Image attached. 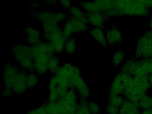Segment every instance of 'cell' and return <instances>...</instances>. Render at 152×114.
<instances>
[{
    "mask_svg": "<svg viewBox=\"0 0 152 114\" xmlns=\"http://www.w3.org/2000/svg\"><path fill=\"white\" fill-rule=\"evenodd\" d=\"M149 9L143 1H114V8L105 14L107 18L121 16H146Z\"/></svg>",
    "mask_w": 152,
    "mask_h": 114,
    "instance_id": "1",
    "label": "cell"
},
{
    "mask_svg": "<svg viewBox=\"0 0 152 114\" xmlns=\"http://www.w3.org/2000/svg\"><path fill=\"white\" fill-rule=\"evenodd\" d=\"M32 46L34 71L39 75H44L48 72L49 61L55 52L50 44L44 40Z\"/></svg>",
    "mask_w": 152,
    "mask_h": 114,
    "instance_id": "2",
    "label": "cell"
},
{
    "mask_svg": "<svg viewBox=\"0 0 152 114\" xmlns=\"http://www.w3.org/2000/svg\"><path fill=\"white\" fill-rule=\"evenodd\" d=\"M12 54L21 70L29 73L34 71L33 46L23 43L16 44L13 47Z\"/></svg>",
    "mask_w": 152,
    "mask_h": 114,
    "instance_id": "3",
    "label": "cell"
},
{
    "mask_svg": "<svg viewBox=\"0 0 152 114\" xmlns=\"http://www.w3.org/2000/svg\"><path fill=\"white\" fill-rule=\"evenodd\" d=\"M70 89L76 91L80 99L88 100L91 97V91L80 74V67L75 66L74 74L70 80Z\"/></svg>",
    "mask_w": 152,
    "mask_h": 114,
    "instance_id": "4",
    "label": "cell"
},
{
    "mask_svg": "<svg viewBox=\"0 0 152 114\" xmlns=\"http://www.w3.org/2000/svg\"><path fill=\"white\" fill-rule=\"evenodd\" d=\"M135 58L138 59L152 58V31L149 30L139 38L135 49Z\"/></svg>",
    "mask_w": 152,
    "mask_h": 114,
    "instance_id": "5",
    "label": "cell"
},
{
    "mask_svg": "<svg viewBox=\"0 0 152 114\" xmlns=\"http://www.w3.org/2000/svg\"><path fill=\"white\" fill-rule=\"evenodd\" d=\"M42 37L43 40L50 44L55 54L59 55L64 52L67 40L64 36L61 26L49 33L42 34Z\"/></svg>",
    "mask_w": 152,
    "mask_h": 114,
    "instance_id": "6",
    "label": "cell"
},
{
    "mask_svg": "<svg viewBox=\"0 0 152 114\" xmlns=\"http://www.w3.org/2000/svg\"><path fill=\"white\" fill-rule=\"evenodd\" d=\"M80 99L75 90L70 89L58 102L61 105L63 114H75Z\"/></svg>",
    "mask_w": 152,
    "mask_h": 114,
    "instance_id": "7",
    "label": "cell"
},
{
    "mask_svg": "<svg viewBox=\"0 0 152 114\" xmlns=\"http://www.w3.org/2000/svg\"><path fill=\"white\" fill-rule=\"evenodd\" d=\"M21 70L18 66L14 65L10 62L6 63L3 69L2 77L4 88L12 90Z\"/></svg>",
    "mask_w": 152,
    "mask_h": 114,
    "instance_id": "8",
    "label": "cell"
},
{
    "mask_svg": "<svg viewBox=\"0 0 152 114\" xmlns=\"http://www.w3.org/2000/svg\"><path fill=\"white\" fill-rule=\"evenodd\" d=\"M108 46L113 47L121 44L123 36L120 28L113 26L108 28L105 33Z\"/></svg>",
    "mask_w": 152,
    "mask_h": 114,
    "instance_id": "9",
    "label": "cell"
},
{
    "mask_svg": "<svg viewBox=\"0 0 152 114\" xmlns=\"http://www.w3.org/2000/svg\"><path fill=\"white\" fill-rule=\"evenodd\" d=\"M26 42L29 45L34 46L41 41L42 33L37 28L27 26L25 28Z\"/></svg>",
    "mask_w": 152,
    "mask_h": 114,
    "instance_id": "10",
    "label": "cell"
},
{
    "mask_svg": "<svg viewBox=\"0 0 152 114\" xmlns=\"http://www.w3.org/2000/svg\"><path fill=\"white\" fill-rule=\"evenodd\" d=\"M27 72L20 70L15 86L12 89L13 93L17 95L22 94L28 89L26 84V76Z\"/></svg>",
    "mask_w": 152,
    "mask_h": 114,
    "instance_id": "11",
    "label": "cell"
},
{
    "mask_svg": "<svg viewBox=\"0 0 152 114\" xmlns=\"http://www.w3.org/2000/svg\"><path fill=\"white\" fill-rule=\"evenodd\" d=\"M124 90L122 74L119 72L115 75L111 84L109 91V97L123 94Z\"/></svg>",
    "mask_w": 152,
    "mask_h": 114,
    "instance_id": "12",
    "label": "cell"
},
{
    "mask_svg": "<svg viewBox=\"0 0 152 114\" xmlns=\"http://www.w3.org/2000/svg\"><path fill=\"white\" fill-rule=\"evenodd\" d=\"M88 24L92 27L103 28L106 20V18L100 12L86 13Z\"/></svg>",
    "mask_w": 152,
    "mask_h": 114,
    "instance_id": "13",
    "label": "cell"
},
{
    "mask_svg": "<svg viewBox=\"0 0 152 114\" xmlns=\"http://www.w3.org/2000/svg\"><path fill=\"white\" fill-rule=\"evenodd\" d=\"M140 60L132 58L128 60L123 64L120 69V72L133 77L138 66Z\"/></svg>",
    "mask_w": 152,
    "mask_h": 114,
    "instance_id": "14",
    "label": "cell"
},
{
    "mask_svg": "<svg viewBox=\"0 0 152 114\" xmlns=\"http://www.w3.org/2000/svg\"><path fill=\"white\" fill-rule=\"evenodd\" d=\"M140 109L138 103H134L124 99L120 107L119 114H141Z\"/></svg>",
    "mask_w": 152,
    "mask_h": 114,
    "instance_id": "15",
    "label": "cell"
},
{
    "mask_svg": "<svg viewBox=\"0 0 152 114\" xmlns=\"http://www.w3.org/2000/svg\"><path fill=\"white\" fill-rule=\"evenodd\" d=\"M89 34L92 38L99 43L102 47L107 48L108 47L106 37L105 33L102 28L92 27L90 28Z\"/></svg>",
    "mask_w": 152,
    "mask_h": 114,
    "instance_id": "16",
    "label": "cell"
},
{
    "mask_svg": "<svg viewBox=\"0 0 152 114\" xmlns=\"http://www.w3.org/2000/svg\"><path fill=\"white\" fill-rule=\"evenodd\" d=\"M68 20L70 21L72 27L74 34L84 33L89 31L90 26L88 23L82 22L74 18L69 17Z\"/></svg>",
    "mask_w": 152,
    "mask_h": 114,
    "instance_id": "17",
    "label": "cell"
},
{
    "mask_svg": "<svg viewBox=\"0 0 152 114\" xmlns=\"http://www.w3.org/2000/svg\"><path fill=\"white\" fill-rule=\"evenodd\" d=\"M69 17L76 19L82 22L88 23L86 13L79 6H72L69 10Z\"/></svg>",
    "mask_w": 152,
    "mask_h": 114,
    "instance_id": "18",
    "label": "cell"
},
{
    "mask_svg": "<svg viewBox=\"0 0 152 114\" xmlns=\"http://www.w3.org/2000/svg\"><path fill=\"white\" fill-rule=\"evenodd\" d=\"M99 12L105 14L114 8V1L99 0L94 1Z\"/></svg>",
    "mask_w": 152,
    "mask_h": 114,
    "instance_id": "19",
    "label": "cell"
},
{
    "mask_svg": "<svg viewBox=\"0 0 152 114\" xmlns=\"http://www.w3.org/2000/svg\"><path fill=\"white\" fill-rule=\"evenodd\" d=\"M45 108L48 114H63V110L58 102H44Z\"/></svg>",
    "mask_w": 152,
    "mask_h": 114,
    "instance_id": "20",
    "label": "cell"
},
{
    "mask_svg": "<svg viewBox=\"0 0 152 114\" xmlns=\"http://www.w3.org/2000/svg\"><path fill=\"white\" fill-rule=\"evenodd\" d=\"M60 66V60L58 55L54 54L49 61L48 71L52 75H56Z\"/></svg>",
    "mask_w": 152,
    "mask_h": 114,
    "instance_id": "21",
    "label": "cell"
},
{
    "mask_svg": "<svg viewBox=\"0 0 152 114\" xmlns=\"http://www.w3.org/2000/svg\"><path fill=\"white\" fill-rule=\"evenodd\" d=\"M125 58V53L122 50H118L112 55V62L115 68H118L123 64Z\"/></svg>",
    "mask_w": 152,
    "mask_h": 114,
    "instance_id": "22",
    "label": "cell"
},
{
    "mask_svg": "<svg viewBox=\"0 0 152 114\" xmlns=\"http://www.w3.org/2000/svg\"><path fill=\"white\" fill-rule=\"evenodd\" d=\"M80 7L86 13L99 12L94 1H81Z\"/></svg>",
    "mask_w": 152,
    "mask_h": 114,
    "instance_id": "23",
    "label": "cell"
},
{
    "mask_svg": "<svg viewBox=\"0 0 152 114\" xmlns=\"http://www.w3.org/2000/svg\"><path fill=\"white\" fill-rule=\"evenodd\" d=\"M77 50V44L76 39L75 37H72L66 40L64 46V51L69 55H72L76 52Z\"/></svg>",
    "mask_w": 152,
    "mask_h": 114,
    "instance_id": "24",
    "label": "cell"
},
{
    "mask_svg": "<svg viewBox=\"0 0 152 114\" xmlns=\"http://www.w3.org/2000/svg\"><path fill=\"white\" fill-rule=\"evenodd\" d=\"M39 81V75L34 71L27 73L26 76V84L28 89L34 88Z\"/></svg>",
    "mask_w": 152,
    "mask_h": 114,
    "instance_id": "25",
    "label": "cell"
},
{
    "mask_svg": "<svg viewBox=\"0 0 152 114\" xmlns=\"http://www.w3.org/2000/svg\"><path fill=\"white\" fill-rule=\"evenodd\" d=\"M88 102V100L80 99L75 114H91L89 109Z\"/></svg>",
    "mask_w": 152,
    "mask_h": 114,
    "instance_id": "26",
    "label": "cell"
},
{
    "mask_svg": "<svg viewBox=\"0 0 152 114\" xmlns=\"http://www.w3.org/2000/svg\"><path fill=\"white\" fill-rule=\"evenodd\" d=\"M69 18V14L68 12L66 11L56 12H53L52 14V19L58 23H63L65 22L68 18Z\"/></svg>",
    "mask_w": 152,
    "mask_h": 114,
    "instance_id": "27",
    "label": "cell"
},
{
    "mask_svg": "<svg viewBox=\"0 0 152 114\" xmlns=\"http://www.w3.org/2000/svg\"><path fill=\"white\" fill-rule=\"evenodd\" d=\"M138 105L144 110L150 109L152 108V97L146 94L139 101Z\"/></svg>",
    "mask_w": 152,
    "mask_h": 114,
    "instance_id": "28",
    "label": "cell"
},
{
    "mask_svg": "<svg viewBox=\"0 0 152 114\" xmlns=\"http://www.w3.org/2000/svg\"><path fill=\"white\" fill-rule=\"evenodd\" d=\"M124 100L123 97L121 95L111 96L108 98L107 103L120 108L122 105Z\"/></svg>",
    "mask_w": 152,
    "mask_h": 114,
    "instance_id": "29",
    "label": "cell"
},
{
    "mask_svg": "<svg viewBox=\"0 0 152 114\" xmlns=\"http://www.w3.org/2000/svg\"><path fill=\"white\" fill-rule=\"evenodd\" d=\"M88 107L91 114H99L101 112V109L100 106L93 101H88Z\"/></svg>",
    "mask_w": 152,
    "mask_h": 114,
    "instance_id": "30",
    "label": "cell"
},
{
    "mask_svg": "<svg viewBox=\"0 0 152 114\" xmlns=\"http://www.w3.org/2000/svg\"><path fill=\"white\" fill-rule=\"evenodd\" d=\"M27 114H48L45 108L44 103H42L39 107L34 109L28 111Z\"/></svg>",
    "mask_w": 152,
    "mask_h": 114,
    "instance_id": "31",
    "label": "cell"
},
{
    "mask_svg": "<svg viewBox=\"0 0 152 114\" xmlns=\"http://www.w3.org/2000/svg\"><path fill=\"white\" fill-rule=\"evenodd\" d=\"M120 108L107 103L106 107V111L107 114H119Z\"/></svg>",
    "mask_w": 152,
    "mask_h": 114,
    "instance_id": "32",
    "label": "cell"
},
{
    "mask_svg": "<svg viewBox=\"0 0 152 114\" xmlns=\"http://www.w3.org/2000/svg\"><path fill=\"white\" fill-rule=\"evenodd\" d=\"M58 4H60L63 8L66 10H69L72 6V1L66 0L58 1Z\"/></svg>",
    "mask_w": 152,
    "mask_h": 114,
    "instance_id": "33",
    "label": "cell"
},
{
    "mask_svg": "<svg viewBox=\"0 0 152 114\" xmlns=\"http://www.w3.org/2000/svg\"><path fill=\"white\" fill-rule=\"evenodd\" d=\"M13 94L14 93H13V91L11 89L4 88L2 92H1V95L3 97H8L12 96Z\"/></svg>",
    "mask_w": 152,
    "mask_h": 114,
    "instance_id": "34",
    "label": "cell"
},
{
    "mask_svg": "<svg viewBox=\"0 0 152 114\" xmlns=\"http://www.w3.org/2000/svg\"><path fill=\"white\" fill-rule=\"evenodd\" d=\"M30 4V6L32 8L33 10H37V9L40 7L41 5V3L38 1L31 2Z\"/></svg>",
    "mask_w": 152,
    "mask_h": 114,
    "instance_id": "35",
    "label": "cell"
},
{
    "mask_svg": "<svg viewBox=\"0 0 152 114\" xmlns=\"http://www.w3.org/2000/svg\"><path fill=\"white\" fill-rule=\"evenodd\" d=\"M44 2L48 5L50 6H55L58 4V1H44Z\"/></svg>",
    "mask_w": 152,
    "mask_h": 114,
    "instance_id": "36",
    "label": "cell"
},
{
    "mask_svg": "<svg viewBox=\"0 0 152 114\" xmlns=\"http://www.w3.org/2000/svg\"><path fill=\"white\" fill-rule=\"evenodd\" d=\"M146 6L149 9L152 8V1H143Z\"/></svg>",
    "mask_w": 152,
    "mask_h": 114,
    "instance_id": "37",
    "label": "cell"
},
{
    "mask_svg": "<svg viewBox=\"0 0 152 114\" xmlns=\"http://www.w3.org/2000/svg\"><path fill=\"white\" fill-rule=\"evenodd\" d=\"M141 114H152V110L151 109H150L146 110H144Z\"/></svg>",
    "mask_w": 152,
    "mask_h": 114,
    "instance_id": "38",
    "label": "cell"
},
{
    "mask_svg": "<svg viewBox=\"0 0 152 114\" xmlns=\"http://www.w3.org/2000/svg\"><path fill=\"white\" fill-rule=\"evenodd\" d=\"M149 28H150V30H152V13L151 14L150 16V18H149Z\"/></svg>",
    "mask_w": 152,
    "mask_h": 114,
    "instance_id": "39",
    "label": "cell"
},
{
    "mask_svg": "<svg viewBox=\"0 0 152 114\" xmlns=\"http://www.w3.org/2000/svg\"><path fill=\"white\" fill-rule=\"evenodd\" d=\"M149 83L151 86H152V74H150L149 75Z\"/></svg>",
    "mask_w": 152,
    "mask_h": 114,
    "instance_id": "40",
    "label": "cell"
},
{
    "mask_svg": "<svg viewBox=\"0 0 152 114\" xmlns=\"http://www.w3.org/2000/svg\"><path fill=\"white\" fill-rule=\"evenodd\" d=\"M151 109V110H152V108Z\"/></svg>",
    "mask_w": 152,
    "mask_h": 114,
    "instance_id": "41",
    "label": "cell"
}]
</instances>
